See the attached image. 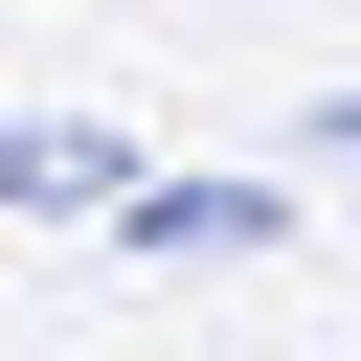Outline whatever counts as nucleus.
Returning <instances> with one entry per match:
<instances>
[{
    "mask_svg": "<svg viewBox=\"0 0 361 361\" xmlns=\"http://www.w3.org/2000/svg\"><path fill=\"white\" fill-rule=\"evenodd\" d=\"M316 135H338V158H361V90H338V113H316Z\"/></svg>",
    "mask_w": 361,
    "mask_h": 361,
    "instance_id": "obj_3",
    "label": "nucleus"
},
{
    "mask_svg": "<svg viewBox=\"0 0 361 361\" xmlns=\"http://www.w3.org/2000/svg\"><path fill=\"white\" fill-rule=\"evenodd\" d=\"M113 248H158V271H180V248H203V271H226V248H293V180H135Z\"/></svg>",
    "mask_w": 361,
    "mask_h": 361,
    "instance_id": "obj_1",
    "label": "nucleus"
},
{
    "mask_svg": "<svg viewBox=\"0 0 361 361\" xmlns=\"http://www.w3.org/2000/svg\"><path fill=\"white\" fill-rule=\"evenodd\" d=\"M0 203H23V226H113V203H135V158H113L90 113H23V135H0Z\"/></svg>",
    "mask_w": 361,
    "mask_h": 361,
    "instance_id": "obj_2",
    "label": "nucleus"
}]
</instances>
